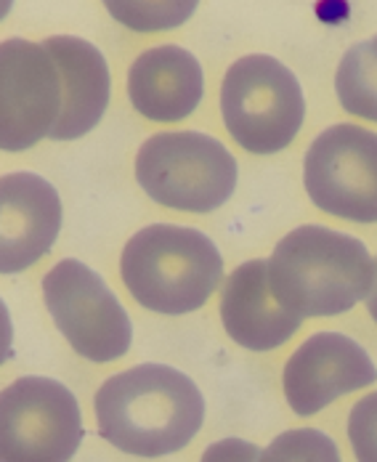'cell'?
I'll list each match as a JSON object with an SVG mask.
<instances>
[{
  "label": "cell",
  "mask_w": 377,
  "mask_h": 462,
  "mask_svg": "<svg viewBox=\"0 0 377 462\" xmlns=\"http://www.w3.org/2000/svg\"><path fill=\"white\" fill-rule=\"evenodd\" d=\"M64 106L59 67L43 43L8 38L0 46V149L24 152L51 139Z\"/></svg>",
  "instance_id": "9c48e42d"
},
{
  "label": "cell",
  "mask_w": 377,
  "mask_h": 462,
  "mask_svg": "<svg viewBox=\"0 0 377 462\" xmlns=\"http://www.w3.org/2000/svg\"><path fill=\"white\" fill-rule=\"evenodd\" d=\"M348 441L356 462H377V391L351 410Z\"/></svg>",
  "instance_id": "e0dca14e"
},
{
  "label": "cell",
  "mask_w": 377,
  "mask_h": 462,
  "mask_svg": "<svg viewBox=\"0 0 377 462\" xmlns=\"http://www.w3.org/2000/svg\"><path fill=\"white\" fill-rule=\"evenodd\" d=\"M221 115L229 136L250 154H277L303 128L306 98L280 59L250 53L236 59L221 83Z\"/></svg>",
  "instance_id": "5b68a950"
},
{
  "label": "cell",
  "mask_w": 377,
  "mask_h": 462,
  "mask_svg": "<svg viewBox=\"0 0 377 462\" xmlns=\"http://www.w3.org/2000/svg\"><path fill=\"white\" fill-rule=\"evenodd\" d=\"M94 410L104 441L133 457L176 455L205 422L197 383L168 365H139L112 374L98 388Z\"/></svg>",
  "instance_id": "6da1fadb"
},
{
  "label": "cell",
  "mask_w": 377,
  "mask_h": 462,
  "mask_svg": "<svg viewBox=\"0 0 377 462\" xmlns=\"http://www.w3.org/2000/svg\"><path fill=\"white\" fill-rule=\"evenodd\" d=\"M83 433L75 393L53 377H19L0 396V462H69Z\"/></svg>",
  "instance_id": "52a82bcc"
},
{
  "label": "cell",
  "mask_w": 377,
  "mask_h": 462,
  "mask_svg": "<svg viewBox=\"0 0 377 462\" xmlns=\"http://www.w3.org/2000/svg\"><path fill=\"white\" fill-rule=\"evenodd\" d=\"M205 96L197 56L181 46H154L139 53L128 69V98L152 123H179Z\"/></svg>",
  "instance_id": "4fadbf2b"
},
{
  "label": "cell",
  "mask_w": 377,
  "mask_h": 462,
  "mask_svg": "<svg viewBox=\"0 0 377 462\" xmlns=\"http://www.w3.org/2000/svg\"><path fill=\"white\" fill-rule=\"evenodd\" d=\"M221 322L226 335L247 351H274L303 324V317L284 309L269 282V261L239 263L221 290Z\"/></svg>",
  "instance_id": "7c38bea8"
},
{
  "label": "cell",
  "mask_w": 377,
  "mask_h": 462,
  "mask_svg": "<svg viewBox=\"0 0 377 462\" xmlns=\"http://www.w3.org/2000/svg\"><path fill=\"white\" fill-rule=\"evenodd\" d=\"M120 274L139 306L165 317H184L202 309L218 290L224 258L205 231L152 224L125 242Z\"/></svg>",
  "instance_id": "3957f363"
},
{
  "label": "cell",
  "mask_w": 377,
  "mask_h": 462,
  "mask_svg": "<svg viewBox=\"0 0 377 462\" xmlns=\"http://www.w3.org/2000/svg\"><path fill=\"white\" fill-rule=\"evenodd\" d=\"M258 462H343L337 444L317 428H292L280 433Z\"/></svg>",
  "instance_id": "2e32d148"
},
{
  "label": "cell",
  "mask_w": 377,
  "mask_h": 462,
  "mask_svg": "<svg viewBox=\"0 0 377 462\" xmlns=\"http://www.w3.org/2000/svg\"><path fill=\"white\" fill-rule=\"evenodd\" d=\"M61 229L56 186L35 173L0 179V272L19 274L35 266Z\"/></svg>",
  "instance_id": "8fae6325"
},
{
  "label": "cell",
  "mask_w": 377,
  "mask_h": 462,
  "mask_svg": "<svg viewBox=\"0 0 377 462\" xmlns=\"http://www.w3.org/2000/svg\"><path fill=\"white\" fill-rule=\"evenodd\" d=\"M239 179L226 143L199 131H162L136 154V181L162 208L213 213L232 199Z\"/></svg>",
  "instance_id": "277c9868"
},
{
  "label": "cell",
  "mask_w": 377,
  "mask_h": 462,
  "mask_svg": "<svg viewBox=\"0 0 377 462\" xmlns=\"http://www.w3.org/2000/svg\"><path fill=\"white\" fill-rule=\"evenodd\" d=\"M43 46L53 56L64 86L61 117L51 139H80L101 123L109 106L112 78H109L106 59L94 43L75 35H53L43 41Z\"/></svg>",
  "instance_id": "5bb4252c"
},
{
  "label": "cell",
  "mask_w": 377,
  "mask_h": 462,
  "mask_svg": "<svg viewBox=\"0 0 377 462\" xmlns=\"http://www.w3.org/2000/svg\"><path fill=\"white\" fill-rule=\"evenodd\" d=\"M269 282L284 309L298 317H340L367 300L375 261L351 234L319 224L284 234L269 258Z\"/></svg>",
  "instance_id": "7a4b0ae2"
},
{
  "label": "cell",
  "mask_w": 377,
  "mask_h": 462,
  "mask_svg": "<svg viewBox=\"0 0 377 462\" xmlns=\"http://www.w3.org/2000/svg\"><path fill=\"white\" fill-rule=\"evenodd\" d=\"M367 311H370V317L375 319L377 324V258H375V282H372V290H370V295H367Z\"/></svg>",
  "instance_id": "d6986e66"
},
{
  "label": "cell",
  "mask_w": 377,
  "mask_h": 462,
  "mask_svg": "<svg viewBox=\"0 0 377 462\" xmlns=\"http://www.w3.org/2000/svg\"><path fill=\"white\" fill-rule=\"evenodd\" d=\"M311 202L335 218L377 224V134L340 123L311 141L303 160Z\"/></svg>",
  "instance_id": "ba28073f"
},
{
  "label": "cell",
  "mask_w": 377,
  "mask_h": 462,
  "mask_svg": "<svg viewBox=\"0 0 377 462\" xmlns=\"http://www.w3.org/2000/svg\"><path fill=\"white\" fill-rule=\"evenodd\" d=\"M48 314L78 356L109 365L128 354L133 324L109 284L91 266L64 258L43 277Z\"/></svg>",
  "instance_id": "8992f818"
},
{
  "label": "cell",
  "mask_w": 377,
  "mask_h": 462,
  "mask_svg": "<svg viewBox=\"0 0 377 462\" xmlns=\"http://www.w3.org/2000/svg\"><path fill=\"white\" fill-rule=\"evenodd\" d=\"M335 93L348 115L377 123V35L345 51L335 72Z\"/></svg>",
  "instance_id": "9a60e30c"
},
{
  "label": "cell",
  "mask_w": 377,
  "mask_h": 462,
  "mask_svg": "<svg viewBox=\"0 0 377 462\" xmlns=\"http://www.w3.org/2000/svg\"><path fill=\"white\" fill-rule=\"evenodd\" d=\"M261 447L244 439H221L216 444H210L202 452L199 462H258L261 460Z\"/></svg>",
  "instance_id": "ac0fdd59"
},
{
  "label": "cell",
  "mask_w": 377,
  "mask_h": 462,
  "mask_svg": "<svg viewBox=\"0 0 377 462\" xmlns=\"http://www.w3.org/2000/svg\"><path fill=\"white\" fill-rule=\"evenodd\" d=\"M377 367L370 354L343 332H317L287 359L284 396L298 417H311L340 396L375 385Z\"/></svg>",
  "instance_id": "30bf717a"
}]
</instances>
